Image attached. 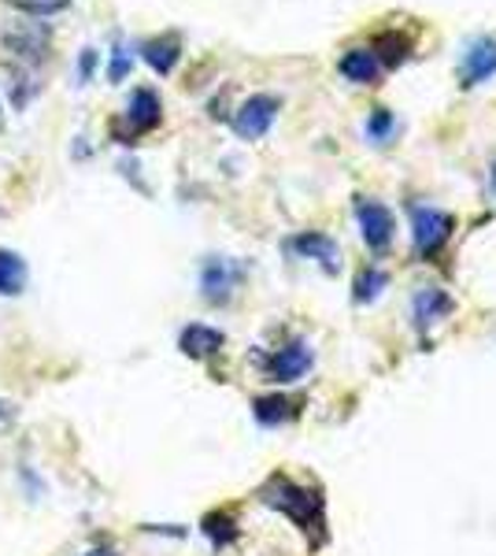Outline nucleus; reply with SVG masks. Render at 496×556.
<instances>
[{"label":"nucleus","mask_w":496,"mask_h":556,"mask_svg":"<svg viewBox=\"0 0 496 556\" xmlns=\"http://www.w3.org/2000/svg\"><path fill=\"white\" fill-rule=\"evenodd\" d=\"M338 71L356 86H374L378 75H382V64H378L374 49H348L345 56H341Z\"/></svg>","instance_id":"13"},{"label":"nucleus","mask_w":496,"mask_h":556,"mask_svg":"<svg viewBox=\"0 0 496 556\" xmlns=\"http://www.w3.org/2000/svg\"><path fill=\"white\" fill-rule=\"evenodd\" d=\"M252 416H256L259 427H282V424H293L301 416L296 401L282 397V393H267V397H256L252 401Z\"/></svg>","instance_id":"14"},{"label":"nucleus","mask_w":496,"mask_h":556,"mask_svg":"<svg viewBox=\"0 0 496 556\" xmlns=\"http://www.w3.org/2000/svg\"><path fill=\"white\" fill-rule=\"evenodd\" d=\"M160 119H164V104H160V93H156V89H149V86L133 89L130 104H126V115H123V127H126L123 141L130 146L133 138H141V134L156 130V127H160Z\"/></svg>","instance_id":"8"},{"label":"nucleus","mask_w":496,"mask_h":556,"mask_svg":"<svg viewBox=\"0 0 496 556\" xmlns=\"http://www.w3.org/2000/svg\"><path fill=\"white\" fill-rule=\"evenodd\" d=\"M0 130H4V108H0Z\"/></svg>","instance_id":"26"},{"label":"nucleus","mask_w":496,"mask_h":556,"mask_svg":"<svg viewBox=\"0 0 496 556\" xmlns=\"http://www.w3.org/2000/svg\"><path fill=\"white\" fill-rule=\"evenodd\" d=\"M259 501L275 513H282L285 519H293V527L308 538L311 545H322L330 538L327 527V497L315 486H301L290 475H270L259 486Z\"/></svg>","instance_id":"1"},{"label":"nucleus","mask_w":496,"mask_h":556,"mask_svg":"<svg viewBox=\"0 0 496 556\" xmlns=\"http://www.w3.org/2000/svg\"><path fill=\"white\" fill-rule=\"evenodd\" d=\"M141 56H145V64L156 71V75H170L178 56H182V45H178L175 34H164V38H152L145 49H141Z\"/></svg>","instance_id":"15"},{"label":"nucleus","mask_w":496,"mask_h":556,"mask_svg":"<svg viewBox=\"0 0 496 556\" xmlns=\"http://www.w3.org/2000/svg\"><path fill=\"white\" fill-rule=\"evenodd\" d=\"M290 249H293L296 256L315 260V264H319L327 275H338V271H341V249H338V241H333L330 235L308 230V235H296V238L290 241Z\"/></svg>","instance_id":"9"},{"label":"nucleus","mask_w":496,"mask_h":556,"mask_svg":"<svg viewBox=\"0 0 496 556\" xmlns=\"http://www.w3.org/2000/svg\"><path fill=\"white\" fill-rule=\"evenodd\" d=\"M456 235V215L441 212L434 204H411V238L419 256H437Z\"/></svg>","instance_id":"2"},{"label":"nucleus","mask_w":496,"mask_h":556,"mask_svg":"<svg viewBox=\"0 0 496 556\" xmlns=\"http://www.w3.org/2000/svg\"><path fill=\"white\" fill-rule=\"evenodd\" d=\"M278 112H282V101H278V97L256 93L238 108V115H233V130H238V138H245V141H259L270 127H275Z\"/></svg>","instance_id":"6"},{"label":"nucleus","mask_w":496,"mask_h":556,"mask_svg":"<svg viewBox=\"0 0 496 556\" xmlns=\"http://www.w3.org/2000/svg\"><path fill=\"white\" fill-rule=\"evenodd\" d=\"M356 223L371 253H385V249H390V241L396 235V219L382 201H374V197H356Z\"/></svg>","instance_id":"4"},{"label":"nucleus","mask_w":496,"mask_h":556,"mask_svg":"<svg viewBox=\"0 0 496 556\" xmlns=\"http://www.w3.org/2000/svg\"><path fill=\"white\" fill-rule=\"evenodd\" d=\"M315 367V349L304 342V338H293V342H285L282 349H275V353L264 361V371L270 382H301L308 379V371Z\"/></svg>","instance_id":"3"},{"label":"nucleus","mask_w":496,"mask_h":556,"mask_svg":"<svg viewBox=\"0 0 496 556\" xmlns=\"http://www.w3.org/2000/svg\"><path fill=\"white\" fill-rule=\"evenodd\" d=\"M26 290V260L12 249H0V298H20Z\"/></svg>","instance_id":"16"},{"label":"nucleus","mask_w":496,"mask_h":556,"mask_svg":"<svg viewBox=\"0 0 496 556\" xmlns=\"http://www.w3.org/2000/svg\"><path fill=\"white\" fill-rule=\"evenodd\" d=\"M382 290H390V275H385L382 267H364V271L356 275V293H352V301L374 304L382 298Z\"/></svg>","instance_id":"18"},{"label":"nucleus","mask_w":496,"mask_h":556,"mask_svg":"<svg viewBox=\"0 0 496 556\" xmlns=\"http://www.w3.org/2000/svg\"><path fill=\"white\" fill-rule=\"evenodd\" d=\"M82 556H119V553H115L112 545H93V549H86Z\"/></svg>","instance_id":"24"},{"label":"nucleus","mask_w":496,"mask_h":556,"mask_svg":"<svg viewBox=\"0 0 496 556\" xmlns=\"http://www.w3.org/2000/svg\"><path fill=\"white\" fill-rule=\"evenodd\" d=\"M453 308H456V301L448 298L445 290H437V286H427V290L415 293V301H411V319H415V327H419L422 334H427L430 327H437L441 319L453 316Z\"/></svg>","instance_id":"10"},{"label":"nucleus","mask_w":496,"mask_h":556,"mask_svg":"<svg viewBox=\"0 0 496 556\" xmlns=\"http://www.w3.org/2000/svg\"><path fill=\"white\" fill-rule=\"evenodd\" d=\"M496 75V41L493 38H478L471 41V49L463 52V67H459V78H463V86H482L489 83Z\"/></svg>","instance_id":"11"},{"label":"nucleus","mask_w":496,"mask_h":556,"mask_svg":"<svg viewBox=\"0 0 496 556\" xmlns=\"http://www.w3.org/2000/svg\"><path fill=\"white\" fill-rule=\"evenodd\" d=\"M4 419H12V408H8L4 401H0V424H4Z\"/></svg>","instance_id":"25"},{"label":"nucleus","mask_w":496,"mask_h":556,"mask_svg":"<svg viewBox=\"0 0 496 556\" xmlns=\"http://www.w3.org/2000/svg\"><path fill=\"white\" fill-rule=\"evenodd\" d=\"M493 182H496V167H493Z\"/></svg>","instance_id":"27"},{"label":"nucleus","mask_w":496,"mask_h":556,"mask_svg":"<svg viewBox=\"0 0 496 556\" xmlns=\"http://www.w3.org/2000/svg\"><path fill=\"white\" fill-rule=\"evenodd\" d=\"M49 45H52V34L49 26L41 23H15L12 30L4 34V49L20 60V67H38L44 56H49Z\"/></svg>","instance_id":"5"},{"label":"nucleus","mask_w":496,"mask_h":556,"mask_svg":"<svg viewBox=\"0 0 496 556\" xmlns=\"http://www.w3.org/2000/svg\"><path fill=\"white\" fill-rule=\"evenodd\" d=\"M97 71V49H82V56H78V83H89Z\"/></svg>","instance_id":"23"},{"label":"nucleus","mask_w":496,"mask_h":556,"mask_svg":"<svg viewBox=\"0 0 496 556\" xmlns=\"http://www.w3.org/2000/svg\"><path fill=\"white\" fill-rule=\"evenodd\" d=\"M367 138L374 141V146H385V141L393 138V130H396V119H393V112L390 108H374L371 115H367Z\"/></svg>","instance_id":"20"},{"label":"nucleus","mask_w":496,"mask_h":556,"mask_svg":"<svg viewBox=\"0 0 496 556\" xmlns=\"http://www.w3.org/2000/svg\"><path fill=\"white\" fill-rule=\"evenodd\" d=\"M126 75H130V56H126V49H115L112 67H107V78H112V83H123Z\"/></svg>","instance_id":"22"},{"label":"nucleus","mask_w":496,"mask_h":556,"mask_svg":"<svg viewBox=\"0 0 496 556\" xmlns=\"http://www.w3.org/2000/svg\"><path fill=\"white\" fill-rule=\"evenodd\" d=\"M15 12H23L26 20H49V15H60L71 8V0H4Z\"/></svg>","instance_id":"19"},{"label":"nucleus","mask_w":496,"mask_h":556,"mask_svg":"<svg viewBox=\"0 0 496 556\" xmlns=\"http://www.w3.org/2000/svg\"><path fill=\"white\" fill-rule=\"evenodd\" d=\"M222 345H227V334H222L219 327H207V323H189L182 334H178V349H182L186 356H193V361H207V356H215Z\"/></svg>","instance_id":"12"},{"label":"nucleus","mask_w":496,"mask_h":556,"mask_svg":"<svg viewBox=\"0 0 496 556\" xmlns=\"http://www.w3.org/2000/svg\"><path fill=\"white\" fill-rule=\"evenodd\" d=\"M241 278H245V267L233 264L227 256H212L204 260L201 267V293L207 304H227L233 298V290L241 286Z\"/></svg>","instance_id":"7"},{"label":"nucleus","mask_w":496,"mask_h":556,"mask_svg":"<svg viewBox=\"0 0 496 556\" xmlns=\"http://www.w3.org/2000/svg\"><path fill=\"white\" fill-rule=\"evenodd\" d=\"M201 531L212 538V545L215 549H227V545L238 542V519H233L230 513H207L204 516V523H201Z\"/></svg>","instance_id":"17"},{"label":"nucleus","mask_w":496,"mask_h":556,"mask_svg":"<svg viewBox=\"0 0 496 556\" xmlns=\"http://www.w3.org/2000/svg\"><path fill=\"white\" fill-rule=\"evenodd\" d=\"M378 49H385L382 56H378V64H390V67H400L404 60H408V38H400V34H382V38H378Z\"/></svg>","instance_id":"21"}]
</instances>
